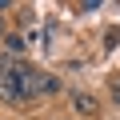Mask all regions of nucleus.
Returning a JSON list of instances; mask_svg holds the SVG:
<instances>
[{
	"label": "nucleus",
	"instance_id": "f257e3e1",
	"mask_svg": "<svg viewBox=\"0 0 120 120\" xmlns=\"http://www.w3.org/2000/svg\"><path fill=\"white\" fill-rule=\"evenodd\" d=\"M72 108H76L80 116H96V112H100V100H96L92 92H72Z\"/></svg>",
	"mask_w": 120,
	"mask_h": 120
},
{
	"label": "nucleus",
	"instance_id": "f03ea898",
	"mask_svg": "<svg viewBox=\"0 0 120 120\" xmlns=\"http://www.w3.org/2000/svg\"><path fill=\"white\" fill-rule=\"evenodd\" d=\"M24 52H28L24 36H20V32H8V36H4V56H12V60H24Z\"/></svg>",
	"mask_w": 120,
	"mask_h": 120
},
{
	"label": "nucleus",
	"instance_id": "7ed1b4c3",
	"mask_svg": "<svg viewBox=\"0 0 120 120\" xmlns=\"http://www.w3.org/2000/svg\"><path fill=\"white\" fill-rule=\"evenodd\" d=\"M104 44H108V48H116V44H120V28H108V36H104Z\"/></svg>",
	"mask_w": 120,
	"mask_h": 120
},
{
	"label": "nucleus",
	"instance_id": "20e7f679",
	"mask_svg": "<svg viewBox=\"0 0 120 120\" xmlns=\"http://www.w3.org/2000/svg\"><path fill=\"white\" fill-rule=\"evenodd\" d=\"M108 88H112V96H116V100H120V72H116V76H112V80H108Z\"/></svg>",
	"mask_w": 120,
	"mask_h": 120
},
{
	"label": "nucleus",
	"instance_id": "39448f33",
	"mask_svg": "<svg viewBox=\"0 0 120 120\" xmlns=\"http://www.w3.org/2000/svg\"><path fill=\"white\" fill-rule=\"evenodd\" d=\"M4 36H8V20L0 16V40H4Z\"/></svg>",
	"mask_w": 120,
	"mask_h": 120
}]
</instances>
